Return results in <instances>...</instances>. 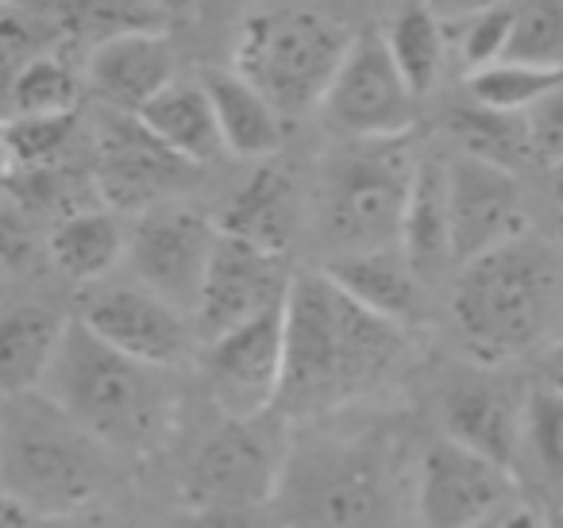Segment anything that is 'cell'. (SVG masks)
Here are the masks:
<instances>
[{
	"label": "cell",
	"mask_w": 563,
	"mask_h": 528,
	"mask_svg": "<svg viewBox=\"0 0 563 528\" xmlns=\"http://www.w3.org/2000/svg\"><path fill=\"white\" fill-rule=\"evenodd\" d=\"M540 371H544L548 386H555L563 394V340H555L552 348L544 351V363H540Z\"/></svg>",
	"instance_id": "38"
},
{
	"label": "cell",
	"mask_w": 563,
	"mask_h": 528,
	"mask_svg": "<svg viewBox=\"0 0 563 528\" xmlns=\"http://www.w3.org/2000/svg\"><path fill=\"white\" fill-rule=\"evenodd\" d=\"M401 251L421 274V282H432L455 263L452 243V201H448V163L421 158L417 163L413 194H409L406 224H401Z\"/></svg>",
	"instance_id": "22"
},
{
	"label": "cell",
	"mask_w": 563,
	"mask_h": 528,
	"mask_svg": "<svg viewBox=\"0 0 563 528\" xmlns=\"http://www.w3.org/2000/svg\"><path fill=\"white\" fill-rule=\"evenodd\" d=\"M178 81V55L163 32H128L97 43L89 58V89L112 112H143Z\"/></svg>",
	"instance_id": "17"
},
{
	"label": "cell",
	"mask_w": 563,
	"mask_h": 528,
	"mask_svg": "<svg viewBox=\"0 0 563 528\" xmlns=\"http://www.w3.org/2000/svg\"><path fill=\"white\" fill-rule=\"evenodd\" d=\"M298 224H301L298 182H294L290 170H282V166H263V170L251 174V182H243L235 189L224 217H220V232L240 235V240L258 243L266 251H278V255L290 251Z\"/></svg>",
	"instance_id": "20"
},
{
	"label": "cell",
	"mask_w": 563,
	"mask_h": 528,
	"mask_svg": "<svg viewBox=\"0 0 563 528\" xmlns=\"http://www.w3.org/2000/svg\"><path fill=\"white\" fill-rule=\"evenodd\" d=\"M494 528H548V525H544V517L532 509V505H509Z\"/></svg>",
	"instance_id": "37"
},
{
	"label": "cell",
	"mask_w": 563,
	"mask_h": 528,
	"mask_svg": "<svg viewBox=\"0 0 563 528\" xmlns=\"http://www.w3.org/2000/svg\"><path fill=\"white\" fill-rule=\"evenodd\" d=\"M170 371L174 366L124 355L74 317L40 389L109 451L155 455L178 432L181 417Z\"/></svg>",
	"instance_id": "2"
},
{
	"label": "cell",
	"mask_w": 563,
	"mask_h": 528,
	"mask_svg": "<svg viewBox=\"0 0 563 528\" xmlns=\"http://www.w3.org/2000/svg\"><path fill=\"white\" fill-rule=\"evenodd\" d=\"M424 4H432L444 20H463L483 9H494V4H506V0H424Z\"/></svg>",
	"instance_id": "36"
},
{
	"label": "cell",
	"mask_w": 563,
	"mask_h": 528,
	"mask_svg": "<svg viewBox=\"0 0 563 528\" xmlns=\"http://www.w3.org/2000/svg\"><path fill=\"white\" fill-rule=\"evenodd\" d=\"M324 271L367 309L378 317H390L398 324H413L421 317V274L406 258V251L375 248V251H347V255H332Z\"/></svg>",
	"instance_id": "21"
},
{
	"label": "cell",
	"mask_w": 563,
	"mask_h": 528,
	"mask_svg": "<svg viewBox=\"0 0 563 528\" xmlns=\"http://www.w3.org/2000/svg\"><path fill=\"white\" fill-rule=\"evenodd\" d=\"M135 117H140L166 147L178 151L181 158H189V163H197V166L212 163V158L224 151L217 109H212L201 78L166 86L163 94H158L143 112H135Z\"/></svg>",
	"instance_id": "25"
},
{
	"label": "cell",
	"mask_w": 563,
	"mask_h": 528,
	"mask_svg": "<svg viewBox=\"0 0 563 528\" xmlns=\"http://www.w3.org/2000/svg\"><path fill=\"white\" fill-rule=\"evenodd\" d=\"M509 35H514V0L475 12V16H463L460 51L467 70H483V66L501 63L509 51Z\"/></svg>",
	"instance_id": "34"
},
{
	"label": "cell",
	"mask_w": 563,
	"mask_h": 528,
	"mask_svg": "<svg viewBox=\"0 0 563 528\" xmlns=\"http://www.w3.org/2000/svg\"><path fill=\"white\" fill-rule=\"evenodd\" d=\"M560 235H563V220H560Z\"/></svg>",
	"instance_id": "43"
},
{
	"label": "cell",
	"mask_w": 563,
	"mask_h": 528,
	"mask_svg": "<svg viewBox=\"0 0 563 528\" xmlns=\"http://www.w3.org/2000/svg\"><path fill=\"white\" fill-rule=\"evenodd\" d=\"M525 443L552 482H563V394L555 386H537L525 409Z\"/></svg>",
	"instance_id": "33"
},
{
	"label": "cell",
	"mask_w": 563,
	"mask_h": 528,
	"mask_svg": "<svg viewBox=\"0 0 563 528\" xmlns=\"http://www.w3.org/2000/svg\"><path fill=\"white\" fill-rule=\"evenodd\" d=\"M78 320L93 328L117 351L155 366H178L189 355V343H194L189 332H197V328H189L194 317L174 309L166 297H158L143 282H135V286H124V282L93 286L81 297Z\"/></svg>",
	"instance_id": "15"
},
{
	"label": "cell",
	"mask_w": 563,
	"mask_h": 528,
	"mask_svg": "<svg viewBox=\"0 0 563 528\" xmlns=\"http://www.w3.org/2000/svg\"><path fill=\"white\" fill-rule=\"evenodd\" d=\"M201 86L217 109L220 140L235 158H271L286 140V117L278 105L251 86L240 70H205Z\"/></svg>",
	"instance_id": "19"
},
{
	"label": "cell",
	"mask_w": 563,
	"mask_h": 528,
	"mask_svg": "<svg viewBox=\"0 0 563 528\" xmlns=\"http://www.w3.org/2000/svg\"><path fill=\"white\" fill-rule=\"evenodd\" d=\"M81 81L58 51L40 55L9 74L4 89V117H58L78 112Z\"/></svg>",
	"instance_id": "28"
},
{
	"label": "cell",
	"mask_w": 563,
	"mask_h": 528,
	"mask_svg": "<svg viewBox=\"0 0 563 528\" xmlns=\"http://www.w3.org/2000/svg\"><path fill=\"white\" fill-rule=\"evenodd\" d=\"M355 35L317 9H266L243 20L232 70L258 86L286 120L321 109Z\"/></svg>",
	"instance_id": "6"
},
{
	"label": "cell",
	"mask_w": 563,
	"mask_h": 528,
	"mask_svg": "<svg viewBox=\"0 0 563 528\" xmlns=\"http://www.w3.org/2000/svg\"><path fill=\"white\" fill-rule=\"evenodd\" d=\"M201 371L224 417H263L278 409L286 382V301L205 343Z\"/></svg>",
	"instance_id": "10"
},
{
	"label": "cell",
	"mask_w": 563,
	"mask_h": 528,
	"mask_svg": "<svg viewBox=\"0 0 563 528\" xmlns=\"http://www.w3.org/2000/svg\"><path fill=\"white\" fill-rule=\"evenodd\" d=\"M448 201H452V243L460 266L529 235L521 178L506 166L460 151L448 163Z\"/></svg>",
	"instance_id": "13"
},
{
	"label": "cell",
	"mask_w": 563,
	"mask_h": 528,
	"mask_svg": "<svg viewBox=\"0 0 563 528\" xmlns=\"http://www.w3.org/2000/svg\"><path fill=\"white\" fill-rule=\"evenodd\" d=\"M506 58L563 66V0H514V35Z\"/></svg>",
	"instance_id": "32"
},
{
	"label": "cell",
	"mask_w": 563,
	"mask_h": 528,
	"mask_svg": "<svg viewBox=\"0 0 563 528\" xmlns=\"http://www.w3.org/2000/svg\"><path fill=\"white\" fill-rule=\"evenodd\" d=\"M74 528H140V525H117V520H81Z\"/></svg>",
	"instance_id": "40"
},
{
	"label": "cell",
	"mask_w": 563,
	"mask_h": 528,
	"mask_svg": "<svg viewBox=\"0 0 563 528\" xmlns=\"http://www.w3.org/2000/svg\"><path fill=\"white\" fill-rule=\"evenodd\" d=\"M294 274L286 271V255L247 243L240 235L220 232L209 278H205L201 305L194 312V328L205 343L232 328L247 324L251 317L274 309L290 297Z\"/></svg>",
	"instance_id": "14"
},
{
	"label": "cell",
	"mask_w": 563,
	"mask_h": 528,
	"mask_svg": "<svg viewBox=\"0 0 563 528\" xmlns=\"http://www.w3.org/2000/svg\"><path fill=\"white\" fill-rule=\"evenodd\" d=\"M220 243V224L189 205H155L140 212L128 235V263L135 278L158 297L194 317L205 294L212 255Z\"/></svg>",
	"instance_id": "8"
},
{
	"label": "cell",
	"mask_w": 563,
	"mask_h": 528,
	"mask_svg": "<svg viewBox=\"0 0 563 528\" xmlns=\"http://www.w3.org/2000/svg\"><path fill=\"white\" fill-rule=\"evenodd\" d=\"M147 4L163 12V16H174V12H189L194 4H201V0H147Z\"/></svg>",
	"instance_id": "39"
},
{
	"label": "cell",
	"mask_w": 563,
	"mask_h": 528,
	"mask_svg": "<svg viewBox=\"0 0 563 528\" xmlns=\"http://www.w3.org/2000/svg\"><path fill=\"white\" fill-rule=\"evenodd\" d=\"M514 505V471L444 436L417 471V528H475Z\"/></svg>",
	"instance_id": "12"
},
{
	"label": "cell",
	"mask_w": 563,
	"mask_h": 528,
	"mask_svg": "<svg viewBox=\"0 0 563 528\" xmlns=\"http://www.w3.org/2000/svg\"><path fill=\"white\" fill-rule=\"evenodd\" d=\"M498 517H501V513H498ZM498 517H494V520H486V525H475V528H494V525H498Z\"/></svg>",
	"instance_id": "42"
},
{
	"label": "cell",
	"mask_w": 563,
	"mask_h": 528,
	"mask_svg": "<svg viewBox=\"0 0 563 528\" xmlns=\"http://www.w3.org/2000/svg\"><path fill=\"white\" fill-rule=\"evenodd\" d=\"M452 317L460 343L483 366L548 351L563 340V263L544 240L521 235L463 263Z\"/></svg>",
	"instance_id": "3"
},
{
	"label": "cell",
	"mask_w": 563,
	"mask_h": 528,
	"mask_svg": "<svg viewBox=\"0 0 563 528\" xmlns=\"http://www.w3.org/2000/svg\"><path fill=\"white\" fill-rule=\"evenodd\" d=\"M386 505V471L375 451H317L301 486V517L309 528H367Z\"/></svg>",
	"instance_id": "16"
},
{
	"label": "cell",
	"mask_w": 563,
	"mask_h": 528,
	"mask_svg": "<svg viewBox=\"0 0 563 528\" xmlns=\"http://www.w3.org/2000/svg\"><path fill=\"white\" fill-rule=\"evenodd\" d=\"M66 324L47 305H16L0 320V386L4 397L32 394L43 386L58 348H63Z\"/></svg>",
	"instance_id": "23"
},
{
	"label": "cell",
	"mask_w": 563,
	"mask_h": 528,
	"mask_svg": "<svg viewBox=\"0 0 563 528\" xmlns=\"http://www.w3.org/2000/svg\"><path fill=\"white\" fill-rule=\"evenodd\" d=\"M78 132V112L58 117H4V163L9 170L58 166Z\"/></svg>",
	"instance_id": "31"
},
{
	"label": "cell",
	"mask_w": 563,
	"mask_h": 528,
	"mask_svg": "<svg viewBox=\"0 0 563 528\" xmlns=\"http://www.w3.org/2000/svg\"><path fill=\"white\" fill-rule=\"evenodd\" d=\"M552 186H555V194H560V201H563V163L552 166Z\"/></svg>",
	"instance_id": "41"
},
{
	"label": "cell",
	"mask_w": 563,
	"mask_h": 528,
	"mask_svg": "<svg viewBox=\"0 0 563 528\" xmlns=\"http://www.w3.org/2000/svg\"><path fill=\"white\" fill-rule=\"evenodd\" d=\"M4 497L32 517H66L101 494L109 479L104 443L63 413L43 389L4 397Z\"/></svg>",
	"instance_id": "4"
},
{
	"label": "cell",
	"mask_w": 563,
	"mask_h": 528,
	"mask_svg": "<svg viewBox=\"0 0 563 528\" xmlns=\"http://www.w3.org/2000/svg\"><path fill=\"white\" fill-rule=\"evenodd\" d=\"M555 86H563V66H532L501 58L483 70H471V101L506 112H529Z\"/></svg>",
	"instance_id": "30"
},
{
	"label": "cell",
	"mask_w": 563,
	"mask_h": 528,
	"mask_svg": "<svg viewBox=\"0 0 563 528\" xmlns=\"http://www.w3.org/2000/svg\"><path fill=\"white\" fill-rule=\"evenodd\" d=\"M417 163L406 135L347 140L332 151L317 182V232L332 255L401 243Z\"/></svg>",
	"instance_id": "5"
},
{
	"label": "cell",
	"mask_w": 563,
	"mask_h": 528,
	"mask_svg": "<svg viewBox=\"0 0 563 528\" xmlns=\"http://www.w3.org/2000/svg\"><path fill=\"white\" fill-rule=\"evenodd\" d=\"M324 120L344 140H394L409 135L417 117V94L394 63L386 35H355L336 81L321 105Z\"/></svg>",
	"instance_id": "9"
},
{
	"label": "cell",
	"mask_w": 563,
	"mask_h": 528,
	"mask_svg": "<svg viewBox=\"0 0 563 528\" xmlns=\"http://www.w3.org/2000/svg\"><path fill=\"white\" fill-rule=\"evenodd\" d=\"M290 466L282 420L263 417H228L186 474V502L197 513H243L258 509L278 494Z\"/></svg>",
	"instance_id": "7"
},
{
	"label": "cell",
	"mask_w": 563,
	"mask_h": 528,
	"mask_svg": "<svg viewBox=\"0 0 563 528\" xmlns=\"http://www.w3.org/2000/svg\"><path fill=\"white\" fill-rule=\"evenodd\" d=\"M386 47H390L394 63L406 74L409 89L417 97H424L437 86L440 70H444V16L432 4H424V0H409L406 9L390 20V28H386Z\"/></svg>",
	"instance_id": "27"
},
{
	"label": "cell",
	"mask_w": 563,
	"mask_h": 528,
	"mask_svg": "<svg viewBox=\"0 0 563 528\" xmlns=\"http://www.w3.org/2000/svg\"><path fill=\"white\" fill-rule=\"evenodd\" d=\"M406 359V324L355 301L329 271H298L286 297L278 417L306 420L375 394Z\"/></svg>",
	"instance_id": "1"
},
{
	"label": "cell",
	"mask_w": 563,
	"mask_h": 528,
	"mask_svg": "<svg viewBox=\"0 0 563 528\" xmlns=\"http://www.w3.org/2000/svg\"><path fill=\"white\" fill-rule=\"evenodd\" d=\"M525 409L529 397H517L514 389L494 382H467L444 394V432L455 443L494 459L514 471L517 455L525 448Z\"/></svg>",
	"instance_id": "18"
},
{
	"label": "cell",
	"mask_w": 563,
	"mask_h": 528,
	"mask_svg": "<svg viewBox=\"0 0 563 528\" xmlns=\"http://www.w3.org/2000/svg\"><path fill=\"white\" fill-rule=\"evenodd\" d=\"M448 128H452L463 155H475V158H483V163L506 166V170H514V174H521L529 163H537L525 112L490 109V105L475 101V105H467V109H455L452 120H448Z\"/></svg>",
	"instance_id": "26"
},
{
	"label": "cell",
	"mask_w": 563,
	"mask_h": 528,
	"mask_svg": "<svg viewBox=\"0 0 563 528\" xmlns=\"http://www.w3.org/2000/svg\"><path fill=\"white\" fill-rule=\"evenodd\" d=\"M55 20L66 40H93L97 47L128 32H163L166 16L147 0H63Z\"/></svg>",
	"instance_id": "29"
},
{
	"label": "cell",
	"mask_w": 563,
	"mask_h": 528,
	"mask_svg": "<svg viewBox=\"0 0 563 528\" xmlns=\"http://www.w3.org/2000/svg\"><path fill=\"white\" fill-rule=\"evenodd\" d=\"M197 163L170 151L140 117L117 112L97 135V166L93 178L101 201L117 212H147L166 205L174 194L194 182Z\"/></svg>",
	"instance_id": "11"
},
{
	"label": "cell",
	"mask_w": 563,
	"mask_h": 528,
	"mask_svg": "<svg viewBox=\"0 0 563 528\" xmlns=\"http://www.w3.org/2000/svg\"><path fill=\"white\" fill-rule=\"evenodd\" d=\"M128 235L132 232H124L117 209L93 205V209H81L74 217L58 220L47 240V251H51V263L66 278L89 286V282H101L128 255Z\"/></svg>",
	"instance_id": "24"
},
{
	"label": "cell",
	"mask_w": 563,
	"mask_h": 528,
	"mask_svg": "<svg viewBox=\"0 0 563 528\" xmlns=\"http://www.w3.org/2000/svg\"><path fill=\"white\" fill-rule=\"evenodd\" d=\"M529 140L532 155L540 166H560L563 163V86H555L548 97H540L529 112Z\"/></svg>",
	"instance_id": "35"
}]
</instances>
